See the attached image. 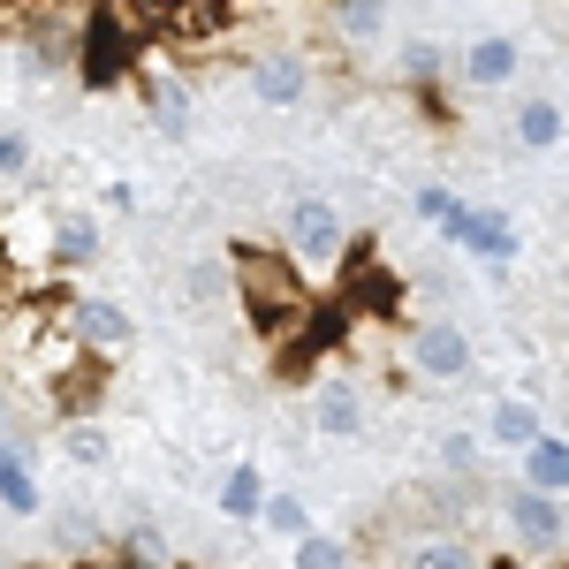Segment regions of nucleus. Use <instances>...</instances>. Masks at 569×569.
Listing matches in <instances>:
<instances>
[{
    "instance_id": "nucleus-11",
    "label": "nucleus",
    "mask_w": 569,
    "mask_h": 569,
    "mask_svg": "<svg viewBox=\"0 0 569 569\" xmlns=\"http://www.w3.org/2000/svg\"><path fill=\"white\" fill-rule=\"evenodd\" d=\"M517 456H525V486H531V493H555V501L569 493V448H562V433H531Z\"/></svg>"
},
{
    "instance_id": "nucleus-19",
    "label": "nucleus",
    "mask_w": 569,
    "mask_h": 569,
    "mask_svg": "<svg viewBox=\"0 0 569 569\" xmlns=\"http://www.w3.org/2000/svg\"><path fill=\"white\" fill-rule=\"evenodd\" d=\"M418 220H433L440 236H456V220H463V198H456L448 182H418Z\"/></svg>"
},
{
    "instance_id": "nucleus-12",
    "label": "nucleus",
    "mask_w": 569,
    "mask_h": 569,
    "mask_svg": "<svg viewBox=\"0 0 569 569\" xmlns=\"http://www.w3.org/2000/svg\"><path fill=\"white\" fill-rule=\"evenodd\" d=\"M311 426H319L327 440H357V433H365V402H357V388L327 380V388L311 395Z\"/></svg>"
},
{
    "instance_id": "nucleus-3",
    "label": "nucleus",
    "mask_w": 569,
    "mask_h": 569,
    "mask_svg": "<svg viewBox=\"0 0 569 569\" xmlns=\"http://www.w3.org/2000/svg\"><path fill=\"white\" fill-rule=\"evenodd\" d=\"M410 365L426 380H463L471 372V335L456 319H426V327H410Z\"/></svg>"
},
{
    "instance_id": "nucleus-17",
    "label": "nucleus",
    "mask_w": 569,
    "mask_h": 569,
    "mask_svg": "<svg viewBox=\"0 0 569 569\" xmlns=\"http://www.w3.org/2000/svg\"><path fill=\"white\" fill-rule=\"evenodd\" d=\"M531 433H539V410H531V402H517V395L486 410V440H501V448H525Z\"/></svg>"
},
{
    "instance_id": "nucleus-16",
    "label": "nucleus",
    "mask_w": 569,
    "mask_h": 569,
    "mask_svg": "<svg viewBox=\"0 0 569 569\" xmlns=\"http://www.w3.org/2000/svg\"><path fill=\"white\" fill-rule=\"evenodd\" d=\"M259 501H266V479H259V463H236V471L220 479V517H236V525H251V517H259Z\"/></svg>"
},
{
    "instance_id": "nucleus-13",
    "label": "nucleus",
    "mask_w": 569,
    "mask_h": 569,
    "mask_svg": "<svg viewBox=\"0 0 569 569\" xmlns=\"http://www.w3.org/2000/svg\"><path fill=\"white\" fill-rule=\"evenodd\" d=\"M251 84H259L266 107H297V99L311 91V69L297 61V53H266L259 69H251Z\"/></svg>"
},
{
    "instance_id": "nucleus-1",
    "label": "nucleus",
    "mask_w": 569,
    "mask_h": 569,
    "mask_svg": "<svg viewBox=\"0 0 569 569\" xmlns=\"http://www.w3.org/2000/svg\"><path fill=\"white\" fill-rule=\"evenodd\" d=\"M236 297H243V311H251L259 327H273L281 311L305 297V289H297V259H273V251H236Z\"/></svg>"
},
{
    "instance_id": "nucleus-8",
    "label": "nucleus",
    "mask_w": 569,
    "mask_h": 569,
    "mask_svg": "<svg viewBox=\"0 0 569 569\" xmlns=\"http://www.w3.org/2000/svg\"><path fill=\"white\" fill-rule=\"evenodd\" d=\"M46 243H53V266H61V273H77V266L99 259V220H91L84 206H61L53 228H46Z\"/></svg>"
},
{
    "instance_id": "nucleus-23",
    "label": "nucleus",
    "mask_w": 569,
    "mask_h": 569,
    "mask_svg": "<svg viewBox=\"0 0 569 569\" xmlns=\"http://www.w3.org/2000/svg\"><path fill=\"white\" fill-rule=\"evenodd\" d=\"M152 122H160V130H168V137H182V130H190V99H182V91H168V84H160V91H152Z\"/></svg>"
},
{
    "instance_id": "nucleus-9",
    "label": "nucleus",
    "mask_w": 569,
    "mask_h": 569,
    "mask_svg": "<svg viewBox=\"0 0 569 569\" xmlns=\"http://www.w3.org/2000/svg\"><path fill=\"white\" fill-rule=\"evenodd\" d=\"M395 569H486V555L463 539V531H426V539H410Z\"/></svg>"
},
{
    "instance_id": "nucleus-7",
    "label": "nucleus",
    "mask_w": 569,
    "mask_h": 569,
    "mask_svg": "<svg viewBox=\"0 0 569 569\" xmlns=\"http://www.w3.org/2000/svg\"><path fill=\"white\" fill-rule=\"evenodd\" d=\"M517 69H525V46L509 39V31H486V39H471V53H463V77L479 91H501Z\"/></svg>"
},
{
    "instance_id": "nucleus-10",
    "label": "nucleus",
    "mask_w": 569,
    "mask_h": 569,
    "mask_svg": "<svg viewBox=\"0 0 569 569\" xmlns=\"http://www.w3.org/2000/svg\"><path fill=\"white\" fill-rule=\"evenodd\" d=\"M69 327H77L84 350H122V342H130V311L107 305V297H77V305H69Z\"/></svg>"
},
{
    "instance_id": "nucleus-2",
    "label": "nucleus",
    "mask_w": 569,
    "mask_h": 569,
    "mask_svg": "<svg viewBox=\"0 0 569 569\" xmlns=\"http://www.w3.org/2000/svg\"><path fill=\"white\" fill-rule=\"evenodd\" d=\"M281 228H289V259H305V266H335L350 251V228H342V213L327 198H297Z\"/></svg>"
},
{
    "instance_id": "nucleus-4",
    "label": "nucleus",
    "mask_w": 569,
    "mask_h": 569,
    "mask_svg": "<svg viewBox=\"0 0 569 569\" xmlns=\"http://www.w3.org/2000/svg\"><path fill=\"white\" fill-rule=\"evenodd\" d=\"M448 243H463L479 266H493V273H509L517 266V228H509V213H493V206H463V220H456V236Z\"/></svg>"
},
{
    "instance_id": "nucleus-24",
    "label": "nucleus",
    "mask_w": 569,
    "mask_h": 569,
    "mask_svg": "<svg viewBox=\"0 0 569 569\" xmlns=\"http://www.w3.org/2000/svg\"><path fill=\"white\" fill-rule=\"evenodd\" d=\"M440 456H448V463H456V471H479V463H486L479 433H448V440H440Z\"/></svg>"
},
{
    "instance_id": "nucleus-26",
    "label": "nucleus",
    "mask_w": 569,
    "mask_h": 569,
    "mask_svg": "<svg viewBox=\"0 0 569 569\" xmlns=\"http://www.w3.org/2000/svg\"><path fill=\"white\" fill-rule=\"evenodd\" d=\"M380 0H350V39H380Z\"/></svg>"
},
{
    "instance_id": "nucleus-21",
    "label": "nucleus",
    "mask_w": 569,
    "mask_h": 569,
    "mask_svg": "<svg viewBox=\"0 0 569 569\" xmlns=\"http://www.w3.org/2000/svg\"><path fill=\"white\" fill-rule=\"evenodd\" d=\"M289 547H297V569H350V547L327 539V531H305V539H289Z\"/></svg>"
},
{
    "instance_id": "nucleus-15",
    "label": "nucleus",
    "mask_w": 569,
    "mask_h": 569,
    "mask_svg": "<svg viewBox=\"0 0 569 569\" xmlns=\"http://www.w3.org/2000/svg\"><path fill=\"white\" fill-rule=\"evenodd\" d=\"M0 501H8V517H39V479H31L23 448H0Z\"/></svg>"
},
{
    "instance_id": "nucleus-20",
    "label": "nucleus",
    "mask_w": 569,
    "mask_h": 569,
    "mask_svg": "<svg viewBox=\"0 0 569 569\" xmlns=\"http://www.w3.org/2000/svg\"><path fill=\"white\" fill-rule=\"evenodd\" d=\"M259 517H266L273 531H281V539H305V531H311V509L297 501V493H266V501H259Z\"/></svg>"
},
{
    "instance_id": "nucleus-14",
    "label": "nucleus",
    "mask_w": 569,
    "mask_h": 569,
    "mask_svg": "<svg viewBox=\"0 0 569 569\" xmlns=\"http://www.w3.org/2000/svg\"><path fill=\"white\" fill-rule=\"evenodd\" d=\"M517 144H525V152H555V144H562V99H547V91L525 99V107H517Z\"/></svg>"
},
{
    "instance_id": "nucleus-25",
    "label": "nucleus",
    "mask_w": 569,
    "mask_h": 569,
    "mask_svg": "<svg viewBox=\"0 0 569 569\" xmlns=\"http://www.w3.org/2000/svg\"><path fill=\"white\" fill-rule=\"evenodd\" d=\"M23 168H31V137L0 130V176H23Z\"/></svg>"
},
{
    "instance_id": "nucleus-18",
    "label": "nucleus",
    "mask_w": 569,
    "mask_h": 569,
    "mask_svg": "<svg viewBox=\"0 0 569 569\" xmlns=\"http://www.w3.org/2000/svg\"><path fill=\"white\" fill-rule=\"evenodd\" d=\"M61 456H69V463H84V471H99V463L114 456V440H107L99 418H77V426H61Z\"/></svg>"
},
{
    "instance_id": "nucleus-5",
    "label": "nucleus",
    "mask_w": 569,
    "mask_h": 569,
    "mask_svg": "<svg viewBox=\"0 0 569 569\" xmlns=\"http://www.w3.org/2000/svg\"><path fill=\"white\" fill-rule=\"evenodd\" d=\"M501 509H509V531H517V547H525V555H562V501H555V493L517 486Z\"/></svg>"
},
{
    "instance_id": "nucleus-6",
    "label": "nucleus",
    "mask_w": 569,
    "mask_h": 569,
    "mask_svg": "<svg viewBox=\"0 0 569 569\" xmlns=\"http://www.w3.org/2000/svg\"><path fill=\"white\" fill-rule=\"evenodd\" d=\"M130 69V31L114 16H91V39H84V84L91 91H114V77Z\"/></svg>"
},
{
    "instance_id": "nucleus-22",
    "label": "nucleus",
    "mask_w": 569,
    "mask_h": 569,
    "mask_svg": "<svg viewBox=\"0 0 569 569\" xmlns=\"http://www.w3.org/2000/svg\"><path fill=\"white\" fill-rule=\"evenodd\" d=\"M220 289H228L220 259H190V266H182V305H213Z\"/></svg>"
}]
</instances>
